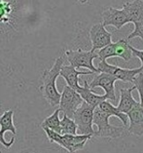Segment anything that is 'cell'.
<instances>
[{"mask_svg": "<svg viewBox=\"0 0 143 153\" xmlns=\"http://www.w3.org/2000/svg\"><path fill=\"white\" fill-rule=\"evenodd\" d=\"M63 65H64L63 58H58L52 68L49 70H45L42 75V85L40 87V91L44 99L53 107L59 105L61 100V93L56 89V79L59 76V71Z\"/></svg>", "mask_w": 143, "mask_h": 153, "instance_id": "1", "label": "cell"}, {"mask_svg": "<svg viewBox=\"0 0 143 153\" xmlns=\"http://www.w3.org/2000/svg\"><path fill=\"white\" fill-rule=\"evenodd\" d=\"M47 137L51 143H56L59 146L64 148L69 153H75L84 148L89 140L92 139L91 135H61L48 128H43Z\"/></svg>", "mask_w": 143, "mask_h": 153, "instance_id": "2", "label": "cell"}, {"mask_svg": "<svg viewBox=\"0 0 143 153\" xmlns=\"http://www.w3.org/2000/svg\"><path fill=\"white\" fill-rule=\"evenodd\" d=\"M109 118H110V116H108L103 111H101L99 106L95 108V110H93V124L96 125L99 129H97L93 137L117 139V137L125 135L126 127H116L110 125Z\"/></svg>", "mask_w": 143, "mask_h": 153, "instance_id": "3", "label": "cell"}, {"mask_svg": "<svg viewBox=\"0 0 143 153\" xmlns=\"http://www.w3.org/2000/svg\"><path fill=\"white\" fill-rule=\"evenodd\" d=\"M93 110H95V107L83 102L74 112L72 119L75 124L77 125V134L79 135H91L92 137L95 136L96 131L93 128Z\"/></svg>", "mask_w": 143, "mask_h": 153, "instance_id": "4", "label": "cell"}, {"mask_svg": "<svg viewBox=\"0 0 143 153\" xmlns=\"http://www.w3.org/2000/svg\"><path fill=\"white\" fill-rule=\"evenodd\" d=\"M66 59L69 65L75 68H87L93 73L99 72V70L93 65V59L99 58L97 53L93 51L79 50H67L65 52Z\"/></svg>", "mask_w": 143, "mask_h": 153, "instance_id": "5", "label": "cell"}, {"mask_svg": "<svg viewBox=\"0 0 143 153\" xmlns=\"http://www.w3.org/2000/svg\"><path fill=\"white\" fill-rule=\"evenodd\" d=\"M99 59L100 61H106L109 58H121L124 61H130L133 53L130 49V44L126 39H121L115 43H110L102 49L99 50Z\"/></svg>", "mask_w": 143, "mask_h": 153, "instance_id": "6", "label": "cell"}, {"mask_svg": "<svg viewBox=\"0 0 143 153\" xmlns=\"http://www.w3.org/2000/svg\"><path fill=\"white\" fill-rule=\"evenodd\" d=\"M84 100H82L80 95L70 88L69 86H65L63 91L61 94V100H59V110L62 111L63 114L70 118H72L75 111L82 104Z\"/></svg>", "mask_w": 143, "mask_h": 153, "instance_id": "7", "label": "cell"}, {"mask_svg": "<svg viewBox=\"0 0 143 153\" xmlns=\"http://www.w3.org/2000/svg\"><path fill=\"white\" fill-rule=\"evenodd\" d=\"M96 68L99 70V72H105L111 74L117 80H121L123 82H130V83H133V78L136 74L142 72L141 68L135 69H126L116 65H109L106 61H103V59L99 62Z\"/></svg>", "mask_w": 143, "mask_h": 153, "instance_id": "8", "label": "cell"}, {"mask_svg": "<svg viewBox=\"0 0 143 153\" xmlns=\"http://www.w3.org/2000/svg\"><path fill=\"white\" fill-rule=\"evenodd\" d=\"M90 39L92 42V50L96 52L112 43V34L106 30L102 23L93 25L90 30Z\"/></svg>", "mask_w": 143, "mask_h": 153, "instance_id": "9", "label": "cell"}, {"mask_svg": "<svg viewBox=\"0 0 143 153\" xmlns=\"http://www.w3.org/2000/svg\"><path fill=\"white\" fill-rule=\"evenodd\" d=\"M117 79L111 75V74L105 73V72H100L99 74L93 78V81L89 84V87L93 89L96 87H100L102 88L105 92V96H106L107 100L116 102L117 98H116L115 94V82Z\"/></svg>", "mask_w": 143, "mask_h": 153, "instance_id": "10", "label": "cell"}, {"mask_svg": "<svg viewBox=\"0 0 143 153\" xmlns=\"http://www.w3.org/2000/svg\"><path fill=\"white\" fill-rule=\"evenodd\" d=\"M6 132H11L14 136L17 134L16 127L14 125V110L12 109L6 110L0 116V143L9 149L15 143V137H13L10 141H6L4 137Z\"/></svg>", "mask_w": 143, "mask_h": 153, "instance_id": "11", "label": "cell"}, {"mask_svg": "<svg viewBox=\"0 0 143 153\" xmlns=\"http://www.w3.org/2000/svg\"><path fill=\"white\" fill-rule=\"evenodd\" d=\"M127 24H129V21H127V18L122 9L109 7L103 11L102 25L104 27L112 25L116 29H120Z\"/></svg>", "mask_w": 143, "mask_h": 153, "instance_id": "12", "label": "cell"}, {"mask_svg": "<svg viewBox=\"0 0 143 153\" xmlns=\"http://www.w3.org/2000/svg\"><path fill=\"white\" fill-rule=\"evenodd\" d=\"M127 115L130 121L127 132L137 137L143 136V107L139 102L131 108Z\"/></svg>", "mask_w": 143, "mask_h": 153, "instance_id": "13", "label": "cell"}, {"mask_svg": "<svg viewBox=\"0 0 143 153\" xmlns=\"http://www.w3.org/2000/svg\"><path fill=\"white\" fill-rule=\"evenodd\" d=\"M93 72L91 70L88 71H79L77 68H73L72 65H63L59 71V75H61L63 79L65 80L67 86L70 88L74 89L75 91L80 87L79 85V76L80 75H91Z\"/></svg>", "mask_w": 143, "mask_h": 153, "instance_id": "14", "label": "cell"}, {"mask_svg": "<svg viewBox=\"0 0 143 153\" xmlns=\"http://www.w3.org/2000/svg\"><path fill=\"white\" fill-rule=\"evenodd\" d=\"M122 10L127 18L129 23L143 21V0H133L126 2Z\"/></svg>", "mask_w": 143, "mask_h": 153, "instance_id": "15", "label": "cell"}, {"mask_svg": "<svg viewBox=\"0 0 143 153\" xmlns=\"http://www.w3.org/2000/svg\"><path fill=\"white\" fill-rule=\"evenodd\" d=\"M76 92L80 95L82 100H84L85 102H87L88 104H90V105L95 108L96 106H99L101 102L107 100L105 95L100 96V95L95 94V93L92 91V89L89 87L88 81H86V80L84 81V86H80L76 90Z\"/></svg>", "mask_w": 143, "mask_h": 153, "instance_id": "16", "label": "cell"}, {"mask_svg": "<svg viewBox=\"0 0 143 153\" xmlns=\"http://www.w3.org/2000/svg\"><path fill=\"white\" fill-rule=\"evenodd\" d=\"M135 89L134 86L127 89H120V102L117 108L123 113H127L134 105L138 103L133 97V91Z\"/></svg>", "mask_w": 143, "mask_h": 153, "instance_id": "17", "label": "cell"}, {"mask_svg": "<svg viewBox=\"0 0 143 153\" xmlns=\"http://www.w3.org/2000/svg\"><path fill=\"white\" fill-rule=\"evenodd\" d=\"M99 109L101 111H103L105 114H107L108 116H116L118 117L120 120L123 122V124L125 127L127 126V123H129V118H127V115L126 113H123L121 112L117 106H114L112 103H110L109 102H106V100H103L99 103Z\"/></svg>", "mask_w": 143, "mask_h": 153, "instance_id": "18", "label": "cell"}, {"mask_svg": "<svg viewBox=\"0 0 143 153\" xmlns=\"http://www.w3.org/2000/svg\"><path fill=\"white\" fill-rule=\"evenodd\" d=\"M59 108L56 109L54 113L51 114L50 116H48L45 120L42 122L41 127L43 128H48L52 131H54L56 133L61 134V119H59Z\"/></svg>", "mask_w": 143, "mask_h": 153, "instance_id": "19", "label": "cell"}, {"mask_svg": "<svg viewBox=\"0 0 143 153\" xmlns=\"http://www.w3.org/2000/svg\"><path fill=\"white\" fill-rule=\"evenodd\" d=\"M77 125L72 118H70L63 114V117L61 120V135H76Z\"/></svg>", "mask_w": 143, "mask_h": 153, "instance_id": "20", "label": "cell"}, {"mask_svg": "<svg viewBox=\"0 0 143 153\" xmlns=\"http://www.w3.org/2000/svg\"><path fill=\"white\" fill-rule=\"evenodd\" d=\"M11 12H12V8L10 3L4 0H0V23H8Z\"/></svg>", "mask_w": 143, "mask_h": 153, "instance_id": "21", "label": "cell"}, {"mask_svg": "<svg viewBox=\"0 0 143 153\" xmlns=\"http://www.w3.org/2000/svg\"><path fill=\"white\" fill-rule=\"evenodd\" d=\"M133 84L135 87V89L138 91L139 98H140L139 104L141 105V107H143V73L142 72L138 73L134 76L133 80Z\"/></svg>", "mask_w": 143, "mask_h": 153, "instance_id": "22", "label": "cell"}, {"mask_svg": "<svg viewBox=\"0 0 143 153\" xmlns=\"http://www.w3.org/2000/svg\"><path fill=\"white\" fill-rule=\"evenodd\" d=\"M134 25V29L130 34L127 36V40H130L135 37H139L143 41V21L140 22H134L133 23Z\"/></svg>", "mask_w": 143, "mask_h": 153, "instance_id": "23", "label": "cell"}, {"mask_svg": "<svg viewBox=\"0 0 143 153\" xmlns=\"http://www.w3.org/2000/svg\"><path fill=\"white\" fill-rule=\"evenodd\" d=\"M130 49L131 50V53H133V56H135V57L140 59V62H141V66H140V68H141L142 72H143V50H137V49H135V48L133 47L131 45H130Z\"/></svg>", "mask_w": 143, "mask_h": 153, "instance_id": "24", "label": "cell"}, {"mask_svg": "<svg viewBox=\"0 0 143 153\" xmlns=\"http://www.w3.org/2000/svg\"><path fill=\"white\" fill-rule=\"evenodd\" d=\"M90 0H78V2H80L81 4H86V3H88Z\"/></svg>", "mask_w": 143, "mask_h": 153, "instance_id": "25", "label": "cell"}, {"mask_svg": "<svg viewBox=\"0 0 143 153\" xmlns=\"http://www.w3.org/2000/svg\"><path fill=\"white\" fill-rule=\"evenodd\" d=\"M0 153H2V151H1V150H0Z\"/></svg>", "mask_w": 143, "mask_h": 153, "instance_id": "26", "label": "cell"}, {"mask_svg": "<svg viewBox=\"0 0 143 153\" xmlns=\"http://www.w3.org/2000/svg\"><path fill=\"white\" fill-rule=\"evenodd\" d=\"M142 73H143V72H142Z\"/></svg>", "mask_w": 143, "mask_h": 153, "instance_id": "27", "label": "cell"}]
</instances>
